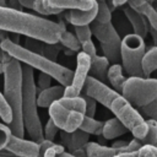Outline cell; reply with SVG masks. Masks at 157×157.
I'll return each instance as SVG.
<instances>
[{
    "label": "cell",
    "mask_w": 157,
    "mask_h": 157,
    "mask_svg": "<svg viewBox=\"0 0 157 157\" xmlns=\"http://www.w3.org/2000/svg\"><path fill=\"white\" fill-rule=\"evenodd\" d=\"M11 135H12V131L10 126L5 123H0V150H4L7 146Z\"/></svg>",
    "instance_id": "obj_32"
},
{
    "label": "cell",
    "mask_w": 157,
    "mask_h": 157,
    "mask_svg": "<svg viewBox=\"0 0 157 157\" xmlns=\"http://www.w3.org/2000/svg\"><path fill=\"white\" fill-rule=\"evenodd\" d=\"M0 157H18V156H16L15 153H12L9 150L4 148V150H0Z\"/></svg>",
    "instance_id": "obj_39"
},
{
    "label": "cell",
    "mask_w": 157,
    "mask_h": 157,
    "mask_svg": "<svg viewBox=\"0 0 157 157\" xmlns=\"http://www.w3.org/2000/svg\"><path fill=\"white\" fill-rule=\"evenodd\" d=\"M0 48L4 49L7 54L21 61L22 64H26L33 69L39 70V72H45L50 75L54 80L58 81V83L63 86H69L74 77V71L69 67H65L56 61L47 58L45 55L33 52L28 48H25L15 42H12L10 38H4L0 42Z\"/></svg>",
    "instance_id": "obj_3"
},
{
    "label": "cell",
    "mask_w": 157,
    "mask_h": 157,
    "mask_svg": "<svg viewBox=\"0 0 157 157\" xmlns=\"http://www.w3.org/2000/svg\"><path fill=\"white\" fill-rule=\"evenodd\" d=\"M81 96L85 98V102H86V115L94 118L96 108H97V101L93 99L92 97H90V96L86 94V93H83V94H81Z\"/></svg>",
    "instance_id": "obj_33"
},
{
    "label": "cell",
    "mask_w": 157,
    "mask_h": 157,
    "mask_svg": "<svg viewBox=\"0 0 157 157\" xmlns=\"http://www.w3.org/2000/svg\"><path fill=\"white\" fill-rule=\"evenodd\" d=\"M123 65L121 64H112L109 66V70H108V82L112 85V87L118 91L119 93H121L123 91V87H124V83L126 82L128 77L124 76L123 74Z\"/></svg>",
    "instance_id": "obj_20"
},
{
    "label": "cell",
    "mask_w": 157,
    "mask_h": 157,
    "mask_svg": "<svg viewBox=\"0 0 157 157\" xmlns=\"http://www.w3.org/2000/svg\"><path fill=\"white\" fill-rule=\"evenodd\" d=\"M140 113H142L147 119H152V120H156L157 121V98L148 103L147 105H144V107H140L139 108Z\"/></svg>",
    "instance_id": "obj_30"
},
{
    "label": "cell",
    "mask_w": 157,
    "mask_h": 157,
    "mask_svg": "<svg viewBox=\"0 0 157 157\" xmlns=\"http://www.w3.org/2000/svg\"><path fill=\"white\" fill-rule=\"evenodd\" d=\"M147 125H148L147 135L140 141L142 145H152L157 147V121L152 119H147Z\"/></svg>",
    "instance_id": "obj_27"
},
{
    "label": "cell",
    "mask_w": 157,
    "mask_h": 157,
    "mask_svg": "<svg viewBox=\"0 0 157 157\" xmlns=\"http://www.w3.org/2000/svg\"><path fill=\"white\" fill-rule=\"evenodd\" d=\"M65 93V86L63 85H56V86H50L45 90H42L38 93V107L39 108H49L54 102L59 101L60 98L64 97Z\"/></svg>",
    "instance_id": "obj_16"
},
{
    "label": "cell",
    "mask_w": 157,
    "mask_h": 157,
    "mask_svg": "<svg viewBox=\"0 0 157 157\" xmlns=\"http://www.w3.org/2000/svg\"><path fill=\"white\" fill-rule=\"evenodd\" d=\"M103 125H104L103 121H99V120H96L92 117L85 115V118H83V120L80 125V129L88 132L90 135H102Z\"/></svg>",
    "instance_id": "obj_24"
},
{
    "label": "cell",
    "mask_w": 157,
    "mask_h": 157,
    "mask_svg": "<svg viewBox=\"0 0 157 157\" xmlns=\"http://www.w3.org/2000/svg\"><path fill=\"white\" fill-rule=\"evenodd\" d=\"M36 1H37V0H20V4L22 5V7L33 10V6H34V2H36Z\"/></svg>",
    "instance_id": "obj_36"
},
{
    "label": "cell",
    "mask_w": 157,
    "mask_h": 157,
    "mask_svg": "<svg viewBox=\"0 0 157 157\" xmlns=\"http://www.w3.org/2000/svg\"><path fill=\"white\" fill-rule=\"evenodd\" d=\"M48 114L60 130L72 132L80 129V125L86 115L85 98L82 96L63 97L48 108Z\"/></svg>",
    "instance_id": "obj_5"
},
{
    "label": "cell",
    "mask_w": 157,
    "mask_h": 157,
    "mask_svg": "<svg viewBox=\"0 0 157 157\" xmlns=\"http://www.w3.org/2000/svg\"><path fill=\"white\" fill-rule=\"evenodd\" d=\"M141 65H142V71L145 77H150V75L157 70V47L156 45L146 50L142 58Z\"/></svg>",
    "instance_id": "obj_23"
},
{
    "label": "cell",
    "mask_w": 157,
    "mask_h": 157,
    "mask_svg": "<svg viewBox=\"0 0 157 157\" xmlns=\"http://www.w3.org/2000/svg\"><path fill=\"white\" fill-rule=\"evenodd\" d=\"M4 64V96L10 103L13 112V120L10 124V129L13 135L25 136V124L22 114V98H23V71L22 63L9 56L2 61Z\"/></svg>",
    "instance_id": "obj_2"
},
{
    "label": "cell",
    "mask_w": 157,
    "mask_h": 157,
    "mask_svg": "<svg viewBox=\"0 0 157 157\" xmlns=\"http://www.w3.org/2000/svg\"><path fill=\"white\" fill-rule=\"evenodd\" d=\"M91 29H92V34L98 39L101 44H110L121 40L120 36L118 34L112 22L99 23L97 21H93L91 23Z\"/></svg>",
    "instance_id": "obj_13"
},
{
    "label": "cell",
    "mask_w": 157,
    "mask_h": 157,
    "mask_svg": "<svg viewBox=\"0 0 157 157\" xmlns=\"http://www.w3.org/2000/svg\"><path fill=\"white\" fill-rule=\"evenodd\" d=\"M109 60L104 55H94L91 58V70L90 76H93L103 82L108 81V70H109Z\"/></svg>",
    "instance_id": "obj_18"
},
{
    "label": "cell",
    "mask_w": 157,
    "mask_h": 157,
    "mask_svg": "<svg viewBox=\"0 0 157 157\" xmlns=\"http://www.w3.org/2000/svg\"><path fill=\"white\" fill-rule=\"evenodd\" d=\"M91 70V56L82 50L78 52L76 56V69L74 71L72 81L69 86L65 87L64 97H78L81 96V91L85 87V82L90 76Z\"/></svg>",
    "instance_id": "obj_9"
},
{
    "label": "cell",
    "mask_w": 157,
    "mask_h": 157,
    "mask_svg": "<svg viewBox=\"0 0 157 157\" xmlns=\"http://www.w3.org/2000/svg\"><path fill=\"white\" fill-rule=\"evenodd\" d=\"M81 50H82L83 53L88 54L91 58H92V56H94V55H97L96 45H94V43H93V40H92V39L83 42V43L81 44Z\"/></svg>",
    "instance_id": "obj_35"
},
{
    "label": "cell",
    "mask_w": 157,
    "mask_h": 157,
    "mask_svg": "<svg viewBox=\"0 0 157 157\" xmlns=\"http://www.w3.org/2000/svg\"><path fill=\"white\" fill-rule=\"evenodd\" d=\"M97 12H98V2L96 6H93L90 10H69V12L65 15V18L74 27L91 25L96 20Z\"/></svg>",
    "instance_id": "obj_14"
},
{
    "label": "cell",
    "mask_w": 157,
    "mask_h": 157,
    "mask_svg": "<svg viewBox=\"0 0 157 157\" xmlns=\"http://www.w3.org/2000/svg\"><path fill=\"white\" fill-rule=\"evenodd\" d=\"M113 157H137V151H131V152H119Z\"/></svg>",
    "instance_id": "obj_37"
},
{
    "label": "cell",
    "mask_w": 157,
    "mask_h": 157,
    "mask_svg": "<svg viewBox=\"0 0 157 157\" xmlns=\"http://www.w3.org/2000/svg\"><path fill=\"white\" fill-rule=\"evenodd\" d=\"M156 10H157V7H156Z\"/></svg>",
    "instance_id": "obj_45"
},
{
    "label": "cell",
    "mask_w": 157,
    "mask_h": 157,
    "mask_svg": "<svg viewBox=\"0 0 157 157\" xmlns=\"http://www.w3.org/2000/svg\"><path fill=\"white\" fill-rule=\"evenodd\" d=\"M126 2H129V0H112V5H113V7L123 6V5H125Z\"/></svg>",
    "instance_id": "obj_40"
},
{
    "label": "cell",
    "mask_w": 157,
    "mask_h": 157,
    "mask_svg": "<svg viewBox=\"0 0 157 157\" xmlns=\"http://www.w3.org/2000/svg\"><path fill=\"white\" fill-rule=\"evenodd\" d=\"M85 148H86L87 157H113L120 152L119 150L112 146H104L93 141H90Z\"/></svg>",
    "instance_id": "obj_21"
},
{
    "label": "cell",
    "mask_w": 157,
    "mask_h": 157,
    "mask_svg": "<svg viewBox=\"0 0 157 157\" xmlns=\"http://www.w3.org/2000/svg\"><path fill=\"white\" fill-rule=\"evenodd\" d=\"M97 2H98V12H97L94 21H97L99 23L112 22V10L108 6L107 1L105 0H97Z\"/></svg>",
    "instance_id": "obj_26"
},
{
    "label": "cell",
    "mask_w": 157,
    "mask_h": 157,
    "mask_svg": "<svg viewBox=\"0 0 157 157\" xmlns=\"http://www.w3.org/2000/svg\"><path fill=\"white\" fill-rule=\"evenodd\" d=\"M145 53V38L141 36L130 33L121 39V65L128 76L145 77L141 65Z\"/></svg>",
    "instance_id": "obj_7"
},
{
    "label": "cell",
    "mask_w": 157,
    "mask_h": 157,
    "mask_svg": "<svg viewBox=\"0 0 157 157\" xmlns=\"http://www.w3.org/2000/svg\"><path fill=\"white\" fill-rule=\"evenodd\" d=\"M0 74H4V64L0 61Z\"/></svg>",
    "instance_id": "obj_43"
},
{
    "label": "cell",
    "mask_w": 157,
    "mask_h": 157,
    "mask_svg": "<svg viewBox=\"0 0 157 157\" xmlns=\"http://www.w3.org/2000/svg\"><path fill=\"white\" fill-rule=\"evenodd\" d=\"M23 71V98H22V114L25 130L29 139L40 142L44 140V131L40 124V118L37 110L38 107V91L34 82V69L22 64Z\"/></svg>",
    "instance_id": "obj_4"
},
{
    "label": "cell",
    "mask_w": 157,
    "mask_h": 157,
    "mask_svg": "<svg viewBox=\"0 0 157 157\" xmlns=\"http://www.w3.org/2000/svg\"><path fill=\"white\" fill-rule=\"evenodd\" d=\"M33 10L37 13H39V15H58V13H61L63 12V10L55 9V7L49 6L48 4H45L44 0H37L34 2Z\"/></svg>",
    "instance_id": "obj_28"
},
{
    "label": "cell",
    "mask_w": 157,
    "mask_h": 157,
    "mask_svg": "<svg viewBox=\"0 0 157 157\" xmlns=\"http://www.w3.org/2000/svg\"><path fill=\"white\" fill-rule=\"evenodd\" d=\"M148 33L151 34V37L153 39V44L157 47V29H155L152 26L148 25Z\"/></svg>",
    "instance_id": "obj_38"
},
{
    "label": "cell",
    "mask_w": 157,
    "mask_h": 157,
    "mask_svg": "<svg viewBox=\"0 0 157 157\" xmlns=\"http://www.w3.org/2000/svg\"><path fill=\"white\" fill-rule=\"evenodd\" d=\"M0 29L45 43H59L61 22L58 23L9 6H0Z\"/></svg>",
    "instance_id": "obj_1"
},
{
    "label": "cell",
    "mask_w": 157,
    "mask_h": 157,
    "mask_svg": "<svg viewBox=\"0 0 157 157\" xmlns=\"http://www.w3.org/2000/svg\"><path fill=\"white\" fill-rule=\"evenodd\" d=\"M146 1H147V2H150V4H152V2L155 1V0H146Z\"/></svg>",
    "instance_id": "obj_44"
},
{
    "label": "cell",
    "mask_w": 157,
    "mask_h": 157,
    "mask_svg": "<svg viewBox=\"0 0 157 157\" xmlns=\"http://www.w3.org/2000/svg\"><path fill=\"white\" fill-rule=\"evenodd\" d=\"M109 110L128 128L129 132H131L134 137L141 140L147 135V120L121 93L112 101Z\"/></svg>",
    "instance_id": "obj_6"
},
{
    "label": "cell",
    "mask_w": 157,
    "mask_h": 157,
    "mask_svg": "<svg viewBox=\"0 0 157 157\" xmlns=\"http://www.w3.org/2000/svg\"><path fill=\"white\" fill-rule=\"evenodd\" d=\"M123 11H124V15L126 16L128 21L130 22L134 33L145 38L148 33V21H147V18L142 13L131 9L130 6H125L123 9Z\"/></svg>",
    "instance_id": "obj_15"
},
{
    "label": "cell",
    "mask_w": 157,
    "mask_h": 157,
    "mask_svg": "<svg viewBox=\"0 0 157 157\" xmlns=\"http://www.w3.org/2000/svg\"><path fill=\"white\" fill-rule=\"evenodd\" d=\"M59 43L61 45H64L66 49H69L70 52H80V49H81V43L77 39L76 34H72L71 32H69L65 28L64 23H61V29H60V34H59Z\"/></svg>",
    "instance_id": "obj_22"
},
{
    "label": "cell",
    "mask_w": 157,
    "mask_h": 157,
    "mask_svg": "<svg viewBox=\"0 0 157 157\" xmlns=\"http://www.w3.org/2000/svg\"><path fill=\"white\" fill-rule=\"evenodd\" d=\"M121 94L136 108L147 105L157 98V80L129 76L124 83Z\"/></svg>",
    "instance_id": "obj_8"
},
{
    "label": "cell",
    "mask_w": 157,
    "mask_h": 157,
    "mask_svg": "<svg viewBox=\"0 0 157 157\" xmlns=\"http://www.w3.org/2000/svg\"><path fill=\"white\" fill-rule=\"evenodd\" d=\"M50 81H52V76L45 74V72H40L37 80V91H42L45 90L48 87H50Z\"/></svg>",
    "instance_id": "obj_34"
},
{
    "label": "cell",
    "mask_w": 157,
    "mask_h": 157,
    "mask_svg": "<svg viewBox=\"0 0 157 157\" xmlns=\"http://www.w3.org/2000/svg\"><path fill=\"white\" fill-rule=\"evenodd\" d=\"M56 157H77V156H75L74 153H71V152H63V153H60V155H58Z\"/></svg>",
    "instance_id": "obj_41"
},
{
    "label": "cell",
    "mask_w": 157,
    "mask_h": 157,
    "mask_svg": "<svg viewBox=\"0 0 157 157\" xmlns=\"http://www.w3.org/2000/svg\"><path fill=\"white\" fill-rule=\"evenodd\" d=\"M0 119L7 124L10 126V124L13 120V112L12 108L10 105V103L7 102L6 97L4 96V93L0 92Z\"/></svg>",
    "instance_id": "obj_25"
},
{
    "label": "cell",
    "mask_w": 157,
    "mask_h": 157,
    "mask_svg": "<svg viewBox=\"0 0 157 157\" xmlns=\"http://www.w3.org/2000/svg\"><path fill=\"white\" fill-rule=\"evenodd\" d=\"M128 131H129L128 128L117 117H114V118H110L107 121H104L102 136L105 140H114V139L126 134Z\"/></svg>",
    "instance_id": "obj_19"
},
{
    "label": "cell",
    "mask_w": 157,
    "mask_h": 157,
    "mask_svg": "<svg viewBox=\"0 0 157 157\" xmlns=\"http://www.w3.org/2000/svg\"><path fill=\"white\" fill-rule=\"evenodd\" d=\"M83 90H85L86 94H88L90 97H92L93 99H96L98 103H101L102 105H104L108 109L110 107L112 101L119 94V92L115 91L113 87L107 86L105 82H103L93 76L87 77Z\"/></svg>",
    "instance_id": "obj_10"
},
{
    "label": "cell",
    "mask_w": 157,
    "mask_h": 157,
    "mask_svg": "<svg viewBox=\"0 0 157 157\" xmlns=\"http://www.w3.org/2000/svg\"><path fill=\"white\" fill-rule=\"evenodd\" d=\"M4 38H6V37H5V31H1V29H0V42H1Z\"/></svg>",
    "instance_id": "obj_42"
},
{
    "label": "cell",
    "mask_w": 157,
    "mask_h": 157,
    "mask_svg": "<svg viewBox=\"0 0 157 157\" xmlns=\"http://www.w3.org/2000/svg\"><path fill=\"white\" fill-rule=\"evenodd\" d=\"M5 148L18 157H39V142L32 139L26 140L13 134Z\"/></svg>",
    "instance_id": "obj_11"
},
{
    "label": "cell",
    "mask_w": 157,
    "mask_h": 157,
    "mask_svg": "<svg viewBox=\"0 0 157 157\" xmlns=\"http://www.w3.org/2000/svg\"><path fill=\"white\" fill-rule=\"evenodd\" d=\"M45 4L60 10H90L97 5V0H44Z\"/></svg>",
    "instance_id": "obj_17"
},
{
    "label": "cell",
    "mask_w": 157,
    "mask_h": 157,
    "mask_svg": "<svg viewBox=\"0 0 157 157\" xmlns=\"http://www.w3.org/2000/svg\"><path fill=\"white\" fill-rule=\"evenodd\" d=\"M59 130H60L59 126L54 123V120L52 118H49L48 121H47V124H45V126H44V129H43V131H44V139L54 141V139H55L56 134L59 132Z\"/></svg>",
    "instance_id": "obj_31"
},
{
    "label": "cell",
    "mask_w": 157,
    "mask_h": 157,
    "mask_svg": "<svg viewBox=\"0 0 157 157\" xmlns=\"http://www.w3.org/2000/svg\"><path fill=\"white\" fill-rule=\"evenodd\" d=\"M60 140H61L64 147H66L69 150V152H75L77 150H82L86 147V145L90 142V134L81 129H77L72 132L61 130Z\"/></svg>",
    "instance_id": "obj_12"
},
{
    "label": "cell",
    "mask_w": 157,
    "mask_h": 157,
    "mask_svg": "<svg viewBox=\"0 0 157 157\" xmlns=\"http://www.w3.org/2000/svg\"><path fill=\"white\" fill-rule=\"evenodd\" d=\"M75 34L77 37V39L80 40V43L82 44L86 40L92 39V29H91V25H83V26H75Z\"/></svg>",
    "instance_id": "obj_29"
}]
</instances>
